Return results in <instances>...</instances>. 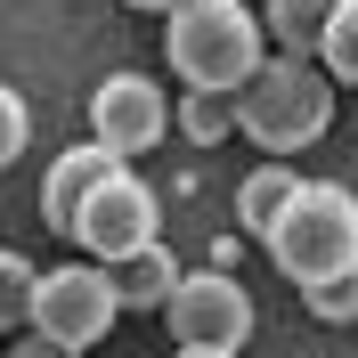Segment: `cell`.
Segmentation results:
<instances>
[{"mask_svg": "<svg viewBox=\"0 0 358 358\" xmlns=\"http://www.w3.org/2000/svg\"><path fill=\"white\" fill-rule=\"evenodd\" d=\"M268 261L285 268L293 285H317V277H334V268L358 261V196L342 179H301L293 203L277 212V228L261 236Z\"/></svg>", "mask_w": 358, "mask_h": 358, "instance_id": "obj_3", "label": "cell"}, {"mask_svg": "<svg viewBox=\"0 0 358 358\" xmlns=\"http://www.w3.org/2000/svg\"><path fill=\"white\" fill-rule=\"evenodd\" d=\"M8 358H90V350H73V342H49V334H33V326H24V334L8 342Z\"/></svg>", "mask_w": 358, "mask_h": 358, "instance_id": "obj_17", "label": "cell"}, {"mask_svg": "<svg viewBox=\"0 0 358 358\" xmlns=\"http://www.w3.org/2000/svg\"><path fill=\"white\" fill-rule=\"evenodd\" d=\"M122 8H147V17H171L179 0H122Z\"/></svg>", "mask_w": 358, "mask_h": 358, "instance_id": "obj_19", "label": "cell"}, {"mask_svg": "<svg viewBox=\"0 0 358 358\" xmlns=\"http://www.w3.org/2000/svg\"><path fill=\"white\" fill-rule=\"evenodd\" d=\"M114 317H122V301H114V285H106L98 261H57V268L33 277V317H24L33 334L73 342V350H98V342L114 334Z\"/></svg>", "mask_w": 358, "mask_h": 358, "instance_id": "obj_4", "label": "cell"}, {"mask_svg": "<svg viewBox=\"0 0 358 358\" xmlns=\"http://www.w3.org/2000/svg\"><path fill=\"white\" fill-rule=\"evenodd\" d=\"M171 131H179V138H196V147H220V138H236V90H179Z\"/></svg>", "mask_w": 358, "mask_h": 358, "instance_id": "obj_12", "label": "cell"}, {"mask_svg": "<svg viewBox=\"0 0 358 358\" xmlns=\"http://www.w3.org/2000/svg\"><path fill=\"white\" fill-rule=\"evenodd\" d=\"M261 57L268 33L245 0H179L163 17V66L179 73V90H245Z\"/></svg>", "mask_w": 358, "mask_h": 358, "instance_id": "obj_2", "label": "cell"}, {"mask_svg": "<svg viewBox=\"0 0 358 358\" xmlns=\"http://www.w3.org/2000/svg\"><path fill=\"white\" fill-rule=\"evenodd\" d=\"M98 268H106V285H114V301H122V310H163V301H171V285H179V261L163 252V236H155V245L114 252V261H98Z\"/></svg>", "mask_w": 358, "mask_h": 358, "instance_id": "obj_9", "label": "cell"}, {"mask_svg": "<svg viewBox=\"0 0 358 358\" xmlns=\"http://www.w3.org/2000/svg\"><path fill=\"white\" fill-rule=\"evenodd\" d=\"M301 301H310L317 326H358V261L334 268V277H317V285H301Z\"/></svg>", "mask_w": 358, "mask_h": 358, "instance_id": "obj_13", "label": "cell"}, {"mask_svg": "<svg viewBox=\"0 0 358 358\" xmlns=\"http://www.w3.org/2000/svg\"><path fill=\"white\" fill-rule=\"evenodd\" d=\"M90 138H98L114 163L163 147V138H171V98L155 90V73H106V82L90 90Z\"/></svg>", "mask_w": 358, "mask_h": 358, "instance_id": "obj_7", "label": "cell"}, {"mask_svg": "<svg viewBox=\"0 0 358 358\" xmlns=\"http://www.w3.org/2000/svg\"><path fill=\"white\" fill-rule=\"evenodd\" d=\"M334 131V82H326V66L317 57H261L252 66V82L236 90V138H252L261 155H301V147H317V138Z\"/></svg>", "mask_w": 358, "mask_h": 358, "instance_id": "obj_1", "label": "cell"}, {"mask_svg": "<svg viewBox=\"0 0 358 358\" xmlns=\"http://www.w3.org/2000/svg\"><path fill=\"white\" fill-rule=\"evenodd\" d=\"M293 187H301V171H293L285 155H261V171L236 187V220H245L252 236H268V228H277V212L293 203Z\"/></svg>", "mask_w": 358, "mask_h": 358, "instance_id": "obj_11", "label": "cell"}, {"mask_svg": "<svg viewBox=\"0 0 358 358\" xmlns=\"http://www.w3.org/2000/svg\"><path fill=\"white\" fill-rule=\"evenodd\" d=\"M171 358H245V350H203V342H179Z\"/></svg>", "mask_w": 358, "mask_h": 358, "instance_id": "obj_18", "label": "cell"}, {"mask_svg": "<svg viewBox=\"0 0 358 358\" xmlns=\"http://www.w3.org/2000/svg\"><path fill=\"white\" fill-rule=\"evenodd\" d=\"M106 171H114V155L98 147V138L66 147V155L49 163V179H41V220L57 228V236H66V228H73V212H82V196H90V187H98Z\"/></svg>", "mask_w": 358, "mask_h": 358, "instance_id": "obj_8", "label": "cell"}, {"mask_svg": "<svg viewBox=\"0 0 358 358\" xmlns=\"http://www.w3.org/2000/svg\"><path fill=\"white\" fill-rule=\"evenodd\" d=\"M33 277H41V268L0 245V334H17L24 317H33Z\"/></svg>", "mask_w": 358, "mask_h": 358, "instance_id": "obj_15", "label": "cell"}, {"mask_svg": "<svg viewBox=\"0 0 358 358\" xmlns=\"http://www.w3.org/2000/svg\"><path fill=\"white\" fill-rule=\"evenodd\" d=\"M163 317H171V342H203V350H245L252 342V293L228 268H179Z\"/></svg>", "mask_w": 358, "mask_h": 358, "instance_id": "obj_6", "label": "cell"}, {"mask_svg": "<svg viewBox=\"0 0 358 358\" xmlns=\"http://www.w3.org/2000/svg\"><path fill=\"white\" fill-rule=\"evenodd\" d=\"M24 138H33V114H24V98H17V90L0 82V171L24 155Z\"/></svg>", "mask_w": 358, "mask_h": 358, "instance_id": "obj_16", "label": "cell"}, {"mask_svg": "<svg viewBox=\"0 0 358 358\" xmlns=\"http://www.w3.org/2000/svg\"><path fill=\"white\" fill-rule=\"evenodd\" d=\"M334 8H342V0H261V33L285 49V57H317Z\"/></svg>", "mask_w": 358, "mask_h": 358, "instance_id": "obj_10", "label": "cell"}, {"mask_svg": "<svg viewBox=\"0 0 358 358\" xmlns=\"http://www.w3.org/2000/svg\"><path fill=\"white\" fill-rule=\"evenodd\" d=\"M155 228H163V196L131 171V163H114V171L82 196L66 245H82L90 261H114V252H131V245H155Z\"/></svg>", "mask_w": 358, "mask_h": 358, "instance_id": "obj_5", "label": "cell"}, {"mask_svg": "<svg viewBox=\"0 0 358 358\" xmlns=\"http://www.w3.org/2000/svg\"><path fill=\"white\" fill-rule=\"evenodd\" d=\"M317 66H326V82H350V90H358V0L334 8L326 41H317Z\"/></svg>", "mask_w": 358, "mask_h": 358, "instance_id": "obj_14", "label": "cell"}]
</instances>
